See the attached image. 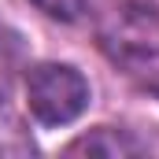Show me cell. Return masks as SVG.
I'll list each match as a JSON object with an SVG mask.
<instances>
[{
  "label": "cell",
  "mask_w": 159,
  "mask_h": 159,
  "mask_svg": "<svg viewBox=\"0 0 159 159\" xmlns=\"http://www.w3.org/2000/svg\"><path fill=\"white\" fill-rule=\"evenodd\" d=\"M100 48L129 81L159 100V7L152 0H119L100 19Z\"/></svg>",
  "instance_id": "1"
},
{
  "label": "cell",
  "mask_w": 159,
  "mask_h": 159,
  "mask_svg": "<svg viewBox=\"0 0 159 159\" xmlns=\"http://www.w3.org/2000/svg\"><path fill=\"white\" fill-rule=\"evenodd\" d=\"M26 107L41 126H67L89 107V81L67 63H37L26 70Z\"/></svg>",
  "instance_id": "2"
},
{
  "label": "cell",
  "mask_w": 159,
  "mask_h": 159,
  "mask_svg": "<svg viewBox=\"0 0 159 159\" xmlns=\"http://www.w3.org/2000/svg\"><path fill=\"white\" fill-rule=\"evenodd\" d=\"M67 152L70 156H78V152H89V156H137V152H144V144L119 133V129H111V126H100V129L85 133L78 141H70Z\"/></svg>",
  "instance_id": "3"
},
{
  "label": "cell",
  "mask_w": 159,
  "mask_h": 159,
  "mask_svg": "<svg viewBox=\"0 0 159 159\" xmlns=\"http://www.w3.org/2000/svg\"><path fill=\"white\" fill-rule=\"evenodd\" d=\"M22 59H26L22 37L7 22H0V107L11 100V89H15L19 70H22Z\"/></svg>",
  "instance_id": "4"
},
{
  "label": "cell",
  "mask_w": 159,
  "mask_h": 159,
  "mask_svg": "<svg viewBox=\"0 0 159 159\" xmlns=\"http://www.w3.org/2000/svg\"><path fill=\"white\" fill-rule=\"evenodd\" d=\"M44 15L59 19V22H78L85 15V0H34Z\"/></svg>",
  "instance_id": "5"
}]
</instances>
